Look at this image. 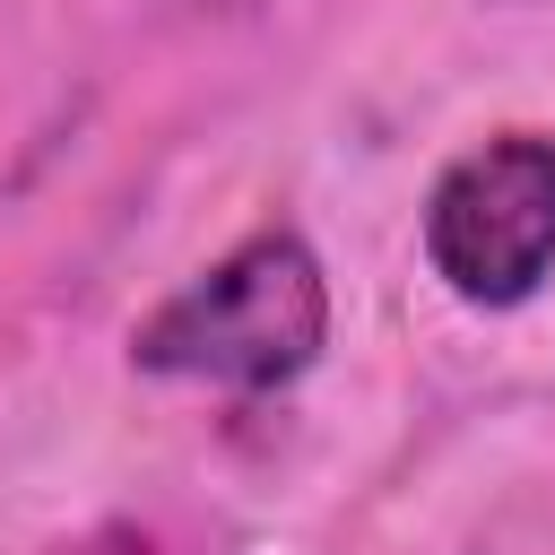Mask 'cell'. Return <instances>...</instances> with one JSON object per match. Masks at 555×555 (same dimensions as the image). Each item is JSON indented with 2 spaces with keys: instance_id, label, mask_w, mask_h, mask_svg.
Here are the masks:
<instances>
[{
  "instance_id": "cell-3",
  "label": "cell",
  "mask_w": 555,
  "mask_h": 555,
  "mask_svg": "<svg viewBox=\"0 0 555 555\" xmlns=\"http://www.w3.org/2000/svg\"><path fill=\"white\" fill-rule=\"evenodd\" d=\"M503 9H512V0H503Z\"/></svg>"
},
{
  "instance_id": "cell-2",
  "label": "cell",
  "mask_w": 555,
  "mask_h": 555,
  "mask_svg": "<svg viewBox=\"0 0 555 555\" xmlns=\"http://www.w3.org/2000/svg\"><path fill=\"white\" fill-rule=\"evenodd\" d=\"M416 251L468 312H520L555 278V130H486L460 147L425 208Z\"/></svg>"
},
{
  "instance_id": "cell-1",
  "label": "cell",
  "mask_w": 555,
  "mask_h": 555,
  "mask_svg": "<svg viewBox=\"0 0 555 555\" xmlns=\"http://www.w3.org/2000/svg\"><path fill=\"white\" fill-rule=\"evenodd\" d=\"M330 347V269L295 225H251L130 330V373L269 399Z\"/></svg>"
}]
</instances>
